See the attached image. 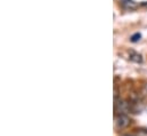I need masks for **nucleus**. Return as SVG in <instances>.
<instances>
[{"mask_svg":"<svg viewBox=\"0 0 147 136\" xmlns=\"http://www.w3.org/2000/svg\"><path fill=\"white\" fill-rule=\"evenodd\" d=\"M130 125V118L127 114H117L115 117V126L119 129L125 128Z\"/></svg>","mask_w":147,"mask_h":136,"instance_id":"obj_1","label":"nucleus"},{"mask_svg":"<svg viewBox=\"0 0 147 136\" xmlns=\"http://www.w3.org/2000/svg\"><path fill=\"white\" fill-rule=\"evenodd\" d=\"M114 110L117 114H124V112L128 110V105L127 103L122 100H117V97H115L114 100Z\"/></svg>","mask_w":147,"mask_h":136,"instance_id":"obj_2","label":"nucleus"},{"mask_svg":"<svg viewBox=\"0 0 147 136\" xmlns=\"http://www.w3.org/2000/svg\"><path fill=\"white\" fill-rule=\"evenodd\" d=\"M120 2L127 9H135L137 7V3L134 0H120Z\"/></svg>","mask_w":147,"mask_h":136,"instance_id":"obj_3","label":"nucleus"},{"mask_svg":"<svg viewBox=\"0 0 147 136\" xmlns=\"http://www.w3.org/2000/svg\"><path fill=\"white\" fill-rule=\"evenodd\" d=\"M130 60L136 62V63H142L143 62V57L140 54L135 53V52H130Z\"/></svg>","mask_w":147,"mask_h":136,"instance_id":"obj_4","label":"nucleus"},{"mask_svg":"<svg viewBox=\"0 0 147 136\" xmlns=\"http://www.w3.org/2000/svg\"><path fill=\"white\" fill-rule=\"evenodd\" d=\"M140 38H142V34H140V33H135L132 37H131V41H132V42H136V41L140 40Z\"/></svg>","mask_w":147,"mask_h":136,"instance_id":"obj_5","label":"nucleus"},{"mask_svg":"<svg viewBox=\"0 0 147 136\" xmlns=\"http://www.w3.org/2000/svg\"><path fill=\"white\" fill-rule=\"evenodd\" d=\"M121 136H134V135H130V134H124V135H121Z\"/></svg>","mask_w":147,"mask_h":136,"instance_id":"obj_6","label":"nucleus"}]
</instances>
